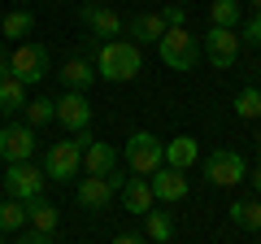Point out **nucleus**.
Wrapping results in <instances>:
<instances>
[{
	"instance_id": "dca6fc26",
	"label": "nucleus",
	"mask_w": 261,
	"mask_h": 244,
	"mask_svg": "<svg viewBox=\"0 0 261 244\" xmlns=\"http://www.w3.org/2000/svg\"><path fill=\"white\" fill-rule=\"evenodd\" d=\"M196 161H200V140H196V135H178V140L166 144V166L187 170V166H196Z\"/></svg>"
},
{
	"instance_id": "1a4fd4ad",
	"label": "nucleus",
	"mask_w": 261,
	"mask_h": 244,
	"mask_svg": "<svg viewBox=\"0 0 261 244\" xmlns=\"http://www.w3.org/2000/svg\"><path fill=\"white\" fill-rule=\"evenodd\" d=\"M31 153H35V127L5 122L0 127V157L5 161H31Z\"/></svg>"
},
{
	"instance_id": "5701e85b",
	"label": "nucleus",
	"mask_w": 261,
	"mask_h": 244,
	"mask_svg": "<svg viewBox=\"0 0 261 244\" xmlns=\"http://www.w3.org/2000/svg\"><path fill=\"white\" fill-rule=\"evenodd\" d=\"M244 22V9H240V0H214L209 5V27H240Z\"/></svg>"
},
{
	"instance_id": "6ab92c4d",
	"label": "nucleus",
	"mask_w": 261,
	"mask_h": 244,
	"mask_svg": "<svg viewBox=\"0 0 261 244\" xmlns=\"http://www.w3.org/2000/svg\"><path fill=\"white\" fill-rule=\"evenodd\" d=\"M57 75H61L65 92H87V87H92V79H96V70L87 66L83 57H70V61H65L61 70H57Z\"/></svg>"
},
{
	"instance_id": "c756f323",
	"label": "nucleus",
	"mask_w": 261,
	"mask_h": 244,
	"mask_svg": "<svg viewBox=\"0 0 261 244\" xmlns=\"http://www.w3.org/2000/svg\"><path fill=\"white\" fill-rule=\"evenodd\" d=\"M113 244H148V235H135V231H122V235H113Z\"/></svg>"
},
{
	"instance_id": "7c9ffc66",
	"label": "nucleus",
	"mask_w": 261,
	"mask_h": 244,
	"mask_svg": "<svg viewBox=\"0 0 261 244\" xmlns=\"http://www.w3.org/2000/svg\"><path fill=\"white\" fill-rule=\"evenodd\" d=\"M13 244H53V240H48V231H31V235H22V240H13Z\"/></svg>"
},
{
	"instance_id": "473e14b6",
	"label": "nucleus",
	"mask_w": 261,
	"mask_h": 244,
	"mask_svg": "<svg viewBox=\"0 0 261 244\" xmlns=\"http://www.w3.org/2000/svg\"><path fill=\"white\" fill-rule=\"evenodd\" d=\"M0 79H9V53L0 48Z\"/></svg>"
},
{
	"instance_id": "f704fd0d",
	"label": "nucleus",
	"mask_w": 261,
	"mask_h": 244,
	"mask_svg": "<svg viewBox=\"0 0 261 244\" xmlns=\"http://www.w3.org/2000/svg\"><path fill=\"white\" fill-rule=\"evenodd\" d=\"M0 244H5V231H0Z\"/></svg>"
},
{
	"instance_id": "0eeeda50",
	"label": "nucleus",
	"mask_w": 261,
	"mask_h": 244,
	"mask_svg": "<svg viewBox=\"0 0 261 244\" xmlns=\"http://www.w3.org/2000/svg\"><path fill=\"white\" fill-rule=\"evenodd\" d=\"M44 170L31 166V161H9V170H5V192H9L13 201H31V197H44Z\"/></svg>"
},
{
	"instance_id": "bb28decb",
	"label": "nucleus",
	"mask_w": 261,
	"mask_h": 244,
	"mask_svg": "<svg viewBox=\"0 0 261 244\" xmlns=\"http://www.w3.org/2000/svg\"><path fill=\"white\" fill-rule=\"evenodd\" d=\"M235 118H244V122H252V118H261V92L257 87H244L240 96H235Z\"/></svg>"
},
{
	"instance_id": "ddd939ff",
	"label": "nucleus",
	"mask_w": 261,
	"mask_h": 244,
	"mask_svg": "<svg viewBox=\"0 0 261 244\" xmlns=\"http://www.w3.org/2000/svg\"><path fill=\"white\" fill-rule=\"evenodd\" d=\"M113 192H118V183L113 179H105V175H83L79 179V188H74V201L83 209H105L113 201Z\"/></svg>"
},
{
	"instance_id": "e433bc0d",
	"label": "nucleus",
	"mask_w": 261,
	"mask_h": 244,
	"mask_svg": "<svg viewBox=\"0 0 261 244\" xmlns=\"http://www.w3.org/2000/svg\"><path fill=\"white\" fill-rule=\"evenodd\" d=\"M166 244H170V240H166Z\"/></svg>"
},
{
	"instance_id": "6e6552de",
	"label": "nucleus",
	"mask_w": 261,
	"mask_h": 244,
	"mask_svg": "<svg viewBox=\"0 0 261 244\" xmlns=\"http://www.w3.org/2000/svg\"><path fill=\"white\" fill-rule=\"evenodd\" d=\"M200 53H205L218 70L235 66V57H240V31H231V27H209V31H205V44H200Z\"/></svg>"
},
{
	"instance_id": "aec40b11",
	"label": "nucleus",
	"mask_w": 261,
	"mask_h": 244,
	"mask_svg": "<svg viewBox=\"0 0 261 244\" xmlns=\"http://www.w3.org/2000/svg\"><path fill=\"white\" fill-rule=\"evenodd\" d=\"M22 105H27V83L22 79H0V113L5 118H13V113H22Z\"/></svg>"
},
{
	"instance_id": "b1692460",
	"label": "nucleus",
	"mask_w": 261,
	"mask_h": 244,
	"mask_svg": "<svg viewBox=\"0 0 261 244\" xmlns=\"http://www.w3.org/2000/svg\"><path fill=\"white\" fill-rule=\"evenodd\" d=\"M144 227H148V240L152 244L174 240V218H170L166 209H148V214H144Z\"/></svg>"
},
{
	"instance_id": "9b49d317",
	"label": "nucleus",
	"mask_w": 261,
	"mask_h": 244,
	"mask_svg": "<svg viewBox=\"0 0 261 244\" xmlns=\"http://www.w3.org/2000/svg\"><path fill=\"white\" fill-rule=\"evenodd\" d=\"M79 18H83V27L92 31V35H100V39H118L122 31H126V22H122L109 5H96V0H87L83 9H79Z\"/></svg>"
},
{
	"instance_id": "4be33fe9",
	"label": "nucleus",
	"mask_w": 261,
	"mask_h": 244,
	"mask_svg": "<svg viewBox=\"0 0 261 244\" xmlns=\"http://www.w3.org/2000/svg\"><path fill=\"white\" fill-rule=\"evenodd\" d=\"M226 214H231V223L244 227V231H261V197L257 201H235Z\"/></svg>"
},
{
	"instance_id": "72a5a7b5",
	"label": "nucleus",
	"mask_w": 261,
	"mask_h": 244,
	"mask_svg": "<svg viewBox=\"0 0 261 244\" xmlns=\"http://www.w3.org/2000/svg\"><path fill=\"white\" fill-rule=\"evenodd\" d=\"M252 13H261V0H252Z\"/></svg>"
},
{
	"instance_id": "423d86ee",
	"label": "nucleus",
	"mask_w": 261,
	"mask_h": 244,
	"mask_svg": "<svg viewBox=\"0 0 261 244\" xmlns=\"http://www.w3.org/2000/svg\"><path fill=\"white\" fill-rule=\"evenodd\" d=\"M205 179L214 183V188H235V183L248 179V161H244L235 149H218V153L205 157Z\"/></svg>"
},
{
	"instance_id": "f03ea898",
	"label": "nucleus",
	"mask_w": 261,
	"mask_h": 244,
	"mask_svg": "<svg viewBox=\"0 0 261 244\" xmlns=\"http://www.w3.org/2000/svg\"><path fill=\"white\" fill-rule=\"evenodd\" d=\"M157 53H161V61L170 70H196V61H200V39L187 27H166V35L157 39Z\"/></svg>"
},
{
	"instance_id": "393cba45",
	"label": "nucleus",
	"mask_w": 261,
	"mask_h": 244,
	"mask_svg": "<svg viewBox=\"0 0 261 244\" xmlns=\"http://www.w3.org/2000/svg\"><path fill=\"white\" fill-rule=\"evenodd\" d=\"M22 113H27V127H44V122L57 118V101L53 96H35V101L22 105Z\"/></svg>"
},
{
	"instance_id": "2eb2a0df",
	"label": "nucleus",
	"mask_w": 261,
	"mask_h": 244,
	"mask_svg": "<svg viewBox=\"0 0 261 244\" xmlns=\"http://www.w3.org/2000/svg\"><path fill=\"white\" fill-rule=\"evenodd\" d=\"M83 175H105V179L118 175V153H113L105 140H92L83 149Z\"/></svg>"
},
{
	"instance_id": "c9c22d12",
	"label": "nucleus",
	"mask_w": 261,
	"mask_h": 244,
	"mask_svg": "<svg viewBox=\"0 0 261 244\" xmlns=\"http://www.w3.org/2000/svg\"><path fill=\"white\" fill-rule=\"evenodd\" d=\"M257 149H261V135H257Z\"/></svg>"
},
{
	"instance_id": "9d476101",
	"label": "nucleus",
	"mask_w": 261,
	"mask_h": 244,
	"mask_svg": "<svg viewBox=\"0 0 261 244\" xmlns=\"http://www.w3.org/2000/svg\"><path fill=\"white\" fill-rule=\"evenodd\" d=\"M148 188L157 201H166V205H178V201H187V192H192V183H187V170H174V166H161L148 175Z\"/></svg>"
},
{
	"instance_id": "7ed1b4c3",
	"label": "nucleus",
	"mask_w": 261,
	"mask_h": 244,
	"mask_svg": "<svg viewBox=\"0 0 261 244\" xmlns=\"http://www.w3.org/2000/svg\"><path fill=\"white\" fill-rule=\"evenodd\" d=\"M53 70V57H48L44 44H35V39H22L18 48L9 53V75L22 79V83H44V75Z\"/></svg>"
},
{
	"instance_id": "39448f33",
	"label": "nucleus",
	"mask_w": 261,
	"mask_h": 244,
	"mask_svg": "<svg viewBox=\"0 0 261 244\" xmlns=\"http://www.w3.org/2000/svg\"><path fill=\"white\" fill-rule=\"evenodd\" d=\"M83 170V144L79 140H57L53 149L44 153V175L53 183H70V179Z\"/></svg>"
},
{
	"instance_id": "cd10ccee",
	"label": "nucleus",
	"mask_w": 261,
	"mask_h": 244,
	"mask_svg": "<svg viewBox=\"0 0 261 244\" xmlns=\"http://www.w3.org/2000/svg\"><path fill=\"white\" fill-rule=\"evenodd\" d=\"M240 39H244V44H252V48H261V13H252V18L240 22Z\"/></svg>"
},
{
	"instance_id": "20e7f679",
	"label": "nucleus",
	"mask_w": 261,
	"mask_h": 244,
	"mask_svg": "<svg viewBox=\"0 0 261 244\" xmlns=\"http://www.w3.org/2000/svg\"><path fill=\"white\" fill-rule=\"evenodd\" d=\"M126 166L135 175H152V170L166 166V144L157 140L152 131H130L126 140Z\"/></svg>"
},
{
	"instance_id": "c85d7f7f",
	"label": "nucleus",
	"mask_w": 261,
	"mask_h": 244,
	"mask_svg": "<svg viewBox=\"0 0 261 244\" xmlns=\"http://www.w3.org/2000/svg\"><path fill=\"white\" fill-rule=\"evenodd\" d=\"M161 18H166V27H183V22H187V9H183V5H166Z\"/></svg>"
},
{
	"instance_id": "f8f14e48",
	"label": "nucleus",
	"mask_w": 261,
	"mask_h": 244,
	"mask_svg": "<svg viewBox=\"0 0 261 244\" xmlns=\"http://www.w3.org/2000/svg\"><path fill=\"white\" fill-rule=\"evenodd\" d=\"M57 122H61L65 131H87L92 127V101H87L83 92H65L61 101H57Z\"/></svg>"
},
{
	"instance_id": "4468645a",
	"label": "nucleus",
	"mask_w": 261,
	"mask_h": 244,
	"mask_svg": "<svg viewBox=\"0 0 261 244\" xmlns=\"http://www.w3.org/2000/svg\"><path fill=\"white\" fill-rule=\"evenodd\" d=\"M122 205H126L130 214H140V218L157 205V197H152V188H148V175H130L126 183H122Z\"/></svg>"
},
{
	"instance_id": "a878e982",
	"label": "nucleus",
	"mask_w": 261,
	"mask_h": 244,
	"mask_svg": "<svg viewBox=\"0 0 261 244\" xmlns=\"http://www.w3.org/2000/svg\"><path fill=\"white\" fill-rule=\"evenodd\" d=\"M18 227H27V201L5 197L0 201V231H18Z\"/></svg>"
},
{
	"instance_id": "f3484780",
	"label": "nucleus",
	"mask_w": 261,
	"mask_h": 244,
	"mask_svg": "<svg viewBox=\"0 0 261 244\" xmlns=\"http://www.w3.org/2000/svg\"><path fill=\"white\" fill-rule=\"evenodd\" d=\"M126 31H130V44H157L166 35V18L161 13H140V18L126 22Z\"/></svg>"
},
{
	"instance_id": "f257e3e1",
	"label": "nucleus",
	"mask_w": 261,
	"mask_h": 244,
	"mask_svg": "<svg viewBox=\"0 0 261 244\" xmlns=\"http://www.w3.org/2000/svg\"><path fill=\"white\" fill-rule=\"evenodd\" d=\"M140 66H144L140 44H130V39H105L100 53H96V75L105 83H130L140 75Z\"/></svg>"
},
{
	"instance_id": "412c9836",
	"label": "nucleus",
	"mask_w": 261,
	"mask_h": 244,
	"mask_svg": "<svg viewBox=\"0 0 261 244\" xmlns=\"http://www.w3.org/2000/svg\"><path fill=\"white\" fill-rule=\"evenodd\" d=\"M0 31H5L9 39H27L31 31H35V13L31 9H9L5 18H0Z\"/></svg>"
},
{
	"instance_id": "a211bd4d",
	"label": "nucleus",
	"mask_w": 261,
	"mask_h": 244,
	"mask_svg": "<svg viewBox=\"0 0 261 244\" xmlns=\"http://www.w3.org/2000/svg\"><path fill=\"white\" fill-rule=\"evenodd\" d=\"M27 223L35 227V231H48V235H53L57 223H61V209H57L53 201H44V197H31V201H27Z\"/></svg>"
},
{
	"instance_id": "2f4dec72",
	"label": "nucleus",
	"mask_w": 261,
	"mask_h": 244,
	"mask_svg": "<svg viewBox=\"0 0 261 244\" xmlns=\"http://www.w3.org/2000/svg\"><path fill=\"white\" fill-rule=\"evenodd\" d=\"M252 192H257V197H261V161H257V166H252Z\"/></svg>"
}]
</instances>
